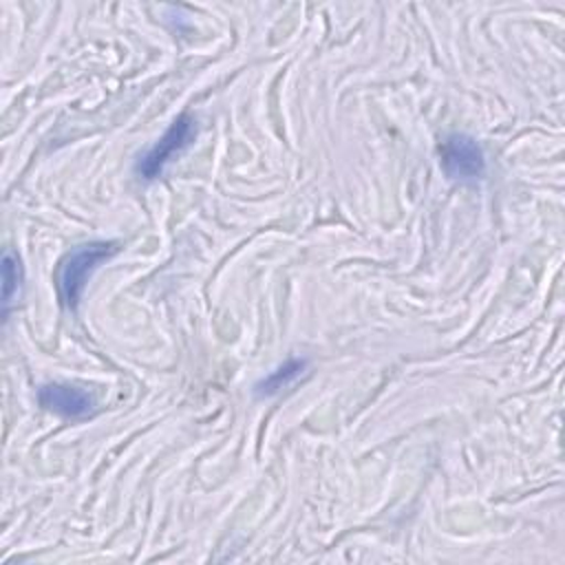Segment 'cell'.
I'll return each instance as SVG.
<instances>
[{
    "label": "cell",
    "instance_id": "cell-3",
    "mask_svg": "<svg viewBox=\"0 0 565 565\" xmlns=\"http://www.w3.org/2000/svg\"><path fill=\"white\" fill-rule=\"evenodd\" d=\"M439 163L452 181H477L486 174V157L475 137L466 132L448 135L439 146Z\"/></svg>",
    "mask_w": 565,
    "mask_h": 565
},
{
    "label": "cell",
    "instance_id": "cell-2",
    "mask_svg": "<svg viewBox=\"0 0 565 565\" xmlns=\"http://www.w3.org/2000/svg\"><path fill=\"white\" fill-rule=\"evenodd\" d=\"M196 137V119L188 113L179 115L168 130L157 139V143H152L135 163V172L143 179V181H152L159 179L168 163H172L181 152H185L192 141Z\"/></svg>",
    "mask_w": 565,
    "mask_h": 565
},
{
    "label": "cell",
    "instance_id": "cell-1",
    "mask_svg": "<svg viewBox=\"0 0 565 565\" xmlns=\"http://www.w3.org/2000/svg\"><path fill=\"white\" fill-rule=\"evenodd\" d=\"M117 243L113 241H90L84 245H77L71 249L60 267H57V294L66 309L75 311L84 289L88 285V278L95 274V269L117 254Z\"/></svg>",
    "mask_w": 565,
    "mask_h": 565
},
{
    "label": "cell",
    "instance_id": "cell-6",
    "mask_svg": "<svg viewBox=\"0 0 565 565\" xmlns=\"http://www.w3.org/2000/svg\"><path fill=\"white\" fill-rule=\"evenodd\" d=\"M24 271L20 265V258L13 249H4L2 254V307L4 311L11 307L15 298H20L22 291Z\"/></svg>",
    "mask_w": 565,
    "mask_h": 565
},
{
    "label": "cell",
    "instance_id": "cell-4",
    "mask_svg": "<svg viewBox=\"0 0 565 565\" xmlns=\"http://www.w3.org/2000/svg\"><path fill=\"white\" fill-rule=\"evenodd\" d=\"M38 399L44 408L68 419H82L95 411V399L84 388L60 382L44 384L38 393Z\"/></svg>",
    "mask_w": 565,
    "mask_h": 565
},
{
    "label": "cell",
    "instance_id": "cell-5",
    "mask_svg": "<svg viewBox=\"0 0 565 565\" xmlns=\"http://www.w3.org/2000/svg\"><path fill=\"white\" fill-rule=\"evenodd\" d=\"M307 369V360H287L285 364H280L278 369H274L269 375H265L263 380H258L254 384V395L256 397H274L278 395L282 388L291 386Z\"/></svg>",
    "mask_w": 565,
    "mask_h": 565
}]
</instances>
